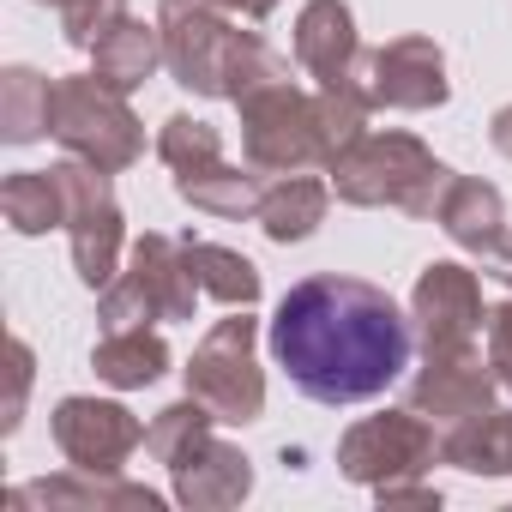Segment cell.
<instances>
[{
  "label": "cell",
  "mask_w": 512,
  "mask_h": 512,
  "mask_svg": "<svg viewBox=\"0 0 512 512\" xmlns=\"http://www.w3.org/2000/svg\"><path fill=\"white\" fill-rule=\"evenodd\" d=\"M290 386L314 404H368L416 356V320L368 278L320 272L290 284L266 332Z\"/></svg>",
  "instance_id": "1"
},
{
  "label": "cell",
  "mask_w": 512,
  "mask_h": 512,
  "mask_svg": "<svg viewBox=\"0 0 512 512\" xmlns=\"http://www.w3.org/2000/svg\"><path fill=\"white\" fill-rule=\"evenodd\" d=\"M332 193L344 205H362V211H404V217H434L440 211V193L458 169H446L416 133H362L356 145H344L332 163Z\"/></svg>",
  "instance_id": "2"
},
{
  "label": "cell",
  "mask_w": 512,
  "mask_h": 512,
  "mask_svg": "<svg viewBox=\"0 0 512 512\" xmlns=\"http://www.w3.org/2000/svg\"><path fill=\"white\" fill-rule=\"evenodd\" d=\"M49 139L109 175L133 169L145 157V127L127 103V91H115L97 73H67L55 79V115H49Z\"/></svg>",
  "instance_id": "3"
},
{
  "label": "cell",
  "mask_w": 512,
  "mask_h": 512,
  "mask_svg": "<svg viewBox=\"0 0 512 512\" xmlns=\"http://www.w3.org/2000/svg\"><path fill=\"white\" fill-rule=\"evenodd\" d=\"M241 109V157L260 175H302L326 169V133H320V97L302 91L296 79L253 85L235 97Z\"/></svg>",
  "instance_id": "4"
},
{
  "label": "cell",
  "mask_w": 512,
  "mask_h": 512,
  "mask_svg": "<svg viewBox=\"0 0 512 512\" xmlns=\"http://www.w3.org/2000/svg\"><path fill=\"white\" fill-rule=\"evenodd\" d=\"M187 392L211 404L217 422L247 428L266 416V368H260V320L253 308H229V320H217L193 362H187Z\"/></svg>",
  "instance_id": "5"
},
{
  "label": "cell",
  "mask_w": 512,
  "mask_h": 512,
  "mask_svg": "<svg viewBox=\"0 0 512 512\" xmlns=\"http://www.w3.org/2000/svg\"><path fill=\"white\" fill-rule=\"evenodd\" d=\"M157 25H163L169 79L181 91H193V97H223L229 103L235 67L253 49V31H241L217 7H199V0H157Z\"/></svg>",
  "instance_id": "6"
},
{
  "label": "cell",
  "mask_w": 512,
  "mask_h": 512,
  "mask_svg": "<svg viewBox=\"0 0 512 512\" xmlns=\"http://www.w3.org/2000/svg\"><path fill=\"white\" fill-rule=\"evenodd\" d=\"M434 464H446L440 458V428L410 404L362 416L338 440V470L356 488H386V482H404V476H428Z\"/></svg>",
  "instance_id": "7"
},
{
  "label": "cell",
  "mask_w": 512,
  "mask_h": 512,
  "mask_svg": "<svg viewBox=\"0 0 512 512\" xmlns=\"http://www.w3.org/2000/svg\"><path fill=\"white\" fill-rule=\"evenodd\" d=\"M61 187H67V241H73V272L85 290H109L121 278V247H127V217L121 199L109 187V169L73 157L55 163Z\"/></svg>",
  "instance_id": "8"
},
{
  "label": "cell",
  "mask_w": 512,
  "mask_h": 512,
  "mask_svg": "<svg viewBox=\"0 0 512 512\" xmlns=\"http://www.w3.org/2000/svg\"><path fill=\"white\" fill-rule=\"evenodd\" d=\"M356 79L368 91L374 109H404V115H422V109H440L452 97L446 85V55L434 37H392L380 49H362L356 61Z\"/></svg>",
  "instance_id": "9"
},
{
  "label": "cell",
  "mask_w": 512,
  "mask_h": 512,
  "mask_svg": "<svg viewBox=\"0 0 512 512\" xmlns=\"http://www.w3.org/2000/svg\"><path fill=\"white\" fill-rule=\"evenodd\" d=\"M49 434L61 446V458L73 470H97V476H121L127 458L145 446V428L127 404L115 398H61L55 416H49Z\"/></svg>",
  "instance_id": "10"
},
{
  "label": "cell",
  "mask_w": 512,
  "mask_h": 512,
  "mask_svg": "<svg viewBox=\"0 0 512 512\" xmlns=\"http://www.w3.org/2000/svg\"><path fill=\"white\" fill-rule=\"evenodd\" d=\"M500 398V380L488 368V350L464 344V350H422V368L410 380V410H422L440 434L494 410Z\"/></svg>",
  "instance_id": "11"
},
{
  "label": "cell",
  "mask_w": 512,
  "mask_h": 512,
  "mask_svg": "<svg viewBox=\"0 0 512 512\" xmlns=\"http://www.w3.org/2000/svg\"><path fill=\"white\" fill-rule=\"evenodd\" d=\"M410 320H416V344L422 350H464V344H476V332L488 326L476 272L458 266V260L422 266V278L410 290Z\"/></svg>",
  "instance_id": "12"
},
{
  "label": "cell",
  "mask_w": 512,
  "mask_h": 512,
  "mask_svg": "<svg viewBox=\"0 0 512 512\" xmlns=\"http://www.w3.org/2000/svg\"><path fill=\"white\" fill-rule=\"evenodd\" d=\"M169 494L187 512H229V506H241L253 494V458L241 446H229V440L211 434L205 446H193L169 470Z\"/></svg>",
  "instance_id": "13"
},
{
  "label": "cell",
  "mask_w": 512,
  "mask_h": 512,
  "mask_svg": "<svg viewBox=\"0 0 512 512\" xmlns=\"http://www.w3.org/2000/svg\"><path fill=\"white\" fill-rule=\"evenodd\" d=\"M296 61L314 85H338L356 73L362 37H356V13L344 0H308L296 13Z\"/></svg>",
  "instance_id": "14"
},
{
  "label": "cell",
  "mask_w": 512,
  "mask_h": 512,
  "mask_svg": "<svg viewBox=\"0 0 512 512\" xmlns=\"http://www.w3.org/2000/svg\"><path fill=\"white\" fill-rule=\"evenodd\" d=\"M127 272L145 284V296L157 302L163 320H193V308H199L205 290H199V278H193V266H187V247H181V241L145 229V235L133 241V253H127Z\"/></svg>",
  "instance_id": "15"
},
{
  "label": "cell",
  "mask_w": 512,
  "mask_h": 512,
  "mask_svg": "<svg viewBox=\"0 0 512 512\" xmlns=\"http://www.w3.org/2000/svg\"><path fill=\"white\" fill-rule=\"evenodd\" d=\"M434 223L446 229L452 247L488 253V247L506 235V199H500V187H488V181H476V175H452L446 193H440Z\"/></svg>",
  "instance_id": "16"
},
{
  "label": "cell",
  "mask_w": 512,
  "mask_h": 512,
  "mask_svg": "<svg viewBox=\"0 0 512 512\" xmlns=\"http://www.w3.org/2000/svg\"><path fill=\"white\" fill-rule=\"evenodd\" d=\"M7 506H133V512H157L163 494L121 482V476H97V470H67L49 482H25L7 494Z\"/></svg>",
  "instance_id": "17"
},
{
  "label": "cell",
  "mask_w": 512,
  "mask_h": 512,
  "mask_svg": "<svg viewBox=\"0 0 512 512\" xmlns=\"http://www.w3.org/2000/svg\"><path fill=\"white\" fill-rule=\"evenodd\" d=\"M175 193L193 205V211H211V217H260V199H266V175L253 163H205V169H181L175 175Z\"/></svg>",
  "instance_id": "18"
},
{
  "label": "cell",
  "mask_w": 512,
  "mask_h": 512,
  "mask_svg": "<svg viewBox=\"0 0 512 512\" xmlns=\"http://www.w3.org/2000/svg\"><path fill=\"white\" fill-rule=\"evenodd\" d=\"M163 67V25H145V19H121L115 31H103L97 37V49H91V73L97 79H109L115 91H139L151 73Z\"/></svg>",
  "instance_id": "19"
},
{
  "label": "cell",
  "mask_w": 512,
  "mask_h": 512,
  "mask_svg": "<svg viewBox=\"0 0 512 512\" xmlns=\"http://www.w3.org/2000/svg\"><path fill=\"white\" fill-rule=\"evenodd\" d=\"M91 368L103 386L115 392H145L169 374V344L151 332V326H127V332H103L97 350H91Z\"/></svg>",
  "instance_id": "20"
},
{
  "label": "cell",
  "mask_w": 512,
  "mask_h": 512,
  "mask_svg": "<svg viewBox=\"0 0 512 512\" xmlns=\"http://www.w3.org/2000/svg\"><path fill=\"white\" fill-rule=\"evenodd\" d=\"M326 205H332V181H320V175H278L272 187H266V199H260V229L278 241V247H290V241H308L320 223H326Z\"/></svg>",
  "instance_id": "21"
},
{
  "label": "cell",
  "mask_w": 512,
  "mask_h": 512,
  "mask_svg": "<svg viewBox=\"0 0 512 512\" xmlns=\"http://www.w3.org/2000/svg\"><path fill=\"white\" fill-rule=\"evenodd\" d=\"M440 458L470 476H512V404H494L440 434Z\"/></svg>",
  "instance_id": "22"
},
{
  "label": "cell",
  "mask_w": 512,
  "mask_h": 512,
  "mask_svg": "<svg viewBox=\"0 0 512 512\" xmlns=\"http://www.w3.org/2000/svg\"><path fill=\"white\" fill-rule=\"evenodd\" d=\"M0 217L13 235H49L67 229V187L55 169H19L0 181Z\"/></svg>",
  "instance_id": "23"
},
{
  "label": "cell",
  "mask_w": 512,
  "mask_h": 512,
  "mask_svg": "<svg viewBox=\"0 0 512 512\" xmlns=\"http://www.w3.org/2000/svg\"><path fill=\"white\" fill-rule=\"evenodd\" d=\"M187 247V266H193V278H199V290L211 296V302H223V308H253L260 302V266L247 260V253H235V247H217V241H181Z\"/></svg>",
  "instance_id": "24"
},
{
  "label": "cell",
  "mask_w": 512,
  "mask_h": 512,
  "mask_svg": "<svg viewBox=\"0 0 512 512\" xmlns=\"http://www.w3.org/2000/svg\"><path fill=\"white\" fill-rule=\"evenodd\" d=\"M55 115V85L37 67H7L0 73V139L7 145H37Z\"/></svg>",
  "instance_id": "25"
},
{
  "label": "cell",
  "mask_w": 512,
  "mask_h": 512,
  "mask_svg": "<svg viewBox=\"0 0 512 512\" xmlns=\"http://www.w3.org/2000/svg\"><path fill=\"white\" fill-rule=\"evenodd\" d=\"M211 428H217L211 404L187 392V398H175V404H163V410L151 416V428H145V452H151L163 470H175L193 446H205V440H211Z\"/></svg>",
  "instance_id": "26"
},
{
  "label": "cell",
  "mask_w": 512,
  "mask_h": 512,
  "mask_svg": "<svg viewBox=\"0 0 512 512\" xmlns=\"http://www.w3.org/2000/svg\"><path fill=\"white\" fill-rule=\"evenodd\" d=\"M157 157L181 175V169H205V163H217L223 157V133L211 127V121H199V115H169L163 127H157Z\"/></svg>",
  "instance_id": "27"
},
{
  "label": "cell",
  "mask_w": 512,
  "mask_h": 512,
  "mask_svg": "<svg viewBox=\"0 0 512 512\" xmlns=\"http://www.w3.org/2000/svg\"><path fill=\"white\" fill-rule=\"evenodd\" d=\"M97 320H103V332H127V326H151V320H163V314H157V302L145 296V284H139L133 272H121L109 290H97Z\"/></svg>",
  "instance_id": "28"
},
{
  "label": "cell",
  "mask_w": 512,
  "mask_h": 512,
  "mask_svg": "<svg viewBox=\"0 0 512 512\" xmlns=\"http://www.w3.org/2000/svg\"><path fill=\"white\" fill-rule=\"evenodd\" d=\"M127 19V0H61V37L73 49H97L103 31Z\"/></svg>",
  "instance_id": "29"
},
{
  "label": "cell",
  "mask_w": 512,
  "mask_h": 512,
  "mask_svg": "<svg viewBox=\"0 0 512 512\" xmlns=\"http://www.w3.org/2000/svg\"><path fill=\"white\" fill-rule=\"evenodd\" d=\"M7 356H13V386H7V410H0V434H13L25 422V398H31V380H37V356H31L25 338H13Z\"/></svg>",
  "instance_id": "30"
},
{
  "label": "cell",
  "mask_w": 512,
  "mask_h": 512,
  "mask_svg": "<svg viewBox=\"0 0 512 512\" xmlns=\"http://www.w3.org/2000/svg\"><path fill=\"white\" fill-rule=\"evenodd\" d=\"M488 368H494V380H500V392L512 398V296L500 302V308H488Z\"/></svg>",
  "instance_id": "31"
},
{
  "label": "cell",
  "mask_w": 512,
  "mask_h": 512,
  "mask_svg": "<svg viewBox=\"0 0 512 512\" xmlns=\"http://www.w3.org/2000/svg\"><path fill=\"white\" fill-rule=\"evenodd\" d=\"M374 500H380V506H440V488H428L422 476H404V482L374 488Z\"/></svg>",
  "instance_id": "32"
},
{
  "label": "cell",
  "mask_w": 512,
  "mask_h": 512,
  "mask_svg": "<svg viewBox=\"0 0 512 512\" xmlns=\"http://www.w3.org/2000/svg\"><path fill=\"white\" fill-rule=\"evenodd\" d=\"M199 7H217V13H229V19L260 25V19H272V13H278V0H199Z\"/></svg>",
  "instance_id": "33"
},
{
  "label": "cell",
  "mask_w": 512,
  "mask_h": 512,
  "mask_svg": "<svg viewBox=\"0 0 512 512\" xmlns=\"http://www.w3.org/2000/svg\"><path fill=\"white\" fill-rule=\"evenodd\" d=\"M476 260H482V272H488V278H500V284L512 290V229H506L488 253H476Z\"/></svg>",
  "instance_id": "34"
},
{
  "label": "cell",
  "mask_w": 512,
  "mask_h": 512,
  "mask_svg": "<svg viewBox=\"0 0 512 512\" xmlns=\"http://www.w3.org/2000/svg\"><path fill=\"white\" fill-rule=\"evenodd\" d=\"M488 139H494V151H500V157H512V103H506V109H494Z\"/></svg>",
  "instance_id": "35"
},
{
  "label": "cell",
  "mask_w": 512,
  "mask_h": 512,
  "mask_svg": "<svg viewBox=\"0 0 512 512\" xmlns=\"http://www.w3.org/2000/svg\"><path fill=\"white\" fill-rule=\"evenodd\" d=\"M37 7H55V13H61V0H37Z\"/></svg>",
  "instance_id": "36"
}]
</instances>
